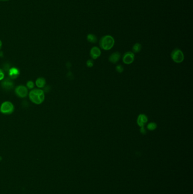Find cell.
I'll use <instances>...</instances> for the list:
<instances>
[{
    "mask_svg": "<svg viewBox=\"0 0 193 194\" xmlns=\"http://www.w3.org/2000/svg\"><path fill=\"white\" fill-rule=\"evenodd\" d=\"M29 97L32 102L37 105H40L43 102L45 99L44 92L42 89H33L30 93Z\"/></svg>",
    "mask_w": 193,
    "mask_h": 194,
    "instance_id": "obj_1",
    "label": "cell"
},
{
    "mask_svg": "<svg viewBox=\"0 0 193 194\" xmlns=\"http://www.w3.org/2000/svg\"><path fill=\"white\" fill-rule=\"evenodd\" d=\"M115 45V39L109 35L103 36L99 40L100 47L105 51L111 50Z\"/></svg>",
    "mask_w": 193,
    "mask_h": 194,
    "instance_id": "obj_2",
    "label": "cell"
},
{
    "mask_svg": "<svg viewBox=\"0 0 193 194\" xmlns=\"http://www.w3.org/2000/svg\"><path fill=\"white\" fill-rule=\"evenodd\" d=\"M171 56L172 60L176 63H181L184 60V55L179 48H175L172 51Z\"/></svg>",
    "mask_w": 193,
    "mask_h": 194,
    "instance_id": "obj_3",
    "label": "cell"
},
{
    "mask_svg": "<svg viewBox=\"0 0 193 194\" xmlns=\"http://www.w3.org/2000/svg\"><path fill=\"white\" fill-rule=\"evenodd\" d=\"M14 110V106L13 104L9 101H6L2 103L0 108L1 113L5 115H9L12 114Z\"/></svg>",
    "mask_w": 193,
    "mask_h": 194,
    "instance_id": "obj_4",
    "label": "cell"
},
{
    "mask_svg": "<svg viewBox=\"0 0 193 194\" xmlns=\"http://www.w3.org/2000/svg\"><path fill=\"white\" fill-rule=\"evenodd\" d=\"M15 94L21 98H25L28 95V89L25 86L20 85L15 89Z\"/></svg>",
    "mask_w": 193,
    "mask_h": 194,
    "instance_id": "obj_5",
    "label": "cell"
},
{
    "mask_svg": "<svg viewBox=\"0 0 193 194\" xmlns=\"http://www.w3.org/2000/svg\"><path fill=\"white\" fill-rule=\"evenodd\" d=\"M135 59V55L133 52L127 51L123 54V63L129 65L133 63Z\"/></svg>",
    "mask_w": 193,
    "mask_h": 194,
    "instance_id": "obj_6",
    "label": "cell"
},
{
    "mask_svg": "<svg viewBox=\"0 0 193 194\" xmlns=\"http://www.w3.org/2000/svg\"><path fill=\"white\" fill-rule=\"evenodd\" d=\"M1 86L4 90L9 91L14 88V82L10 78H6L3 80L1 83Z\"/></svg>",
    "mask_w": 193,
    "mask_h": 194,
    "instance_id": "obj_7",
    "label": "cell"
},
{
    "mask_svg": "<svg viewBox=\"0 0 193 194\" xmlns=\"http://www.w3.org/2000/svg\"><path fill=\"white\" fill-rule=\"evenodd\" d=\"M148 122V117L144 114H140L137 118V123L138 126L144 127Z\"/></svg>",
    "mask_w": 193,
    "mask_h": 194,
    "instance_id": "obj_8",
    "label": "cell"
},
{
    "mask_svg": "<svg viewBox=\"0 0 193 194\" xmlns=\"http://www.w3.org/2000/svg\"><path fill=\"white\" fill-rule=\"evenodd\" d=\"M101 55V50L98 47H93L90 50V56L92 60H96Z\"/></svg>",
    "mask_w": 193,
    "mask_h": 194,
    "instance_id": "obj_9",
    "label": "cell"
},
{
    "mask_svg": "<svg viewBox=\"0 0 193 194\" xmlns=\"http://www.w3.org/2000/svg\"><path fill=\"white\" fill-rule=\"evenodd\" d=\"M121 57V53L119 52H115L112 53L109 56L108 60L110 63L112 64H116L119 62V61L120 60Z\"/></svg>",
    "mask_w": 193,
    "mask_h": 194,
    "instance_id": "obj_10",
    "label": "cell"
},
{
    "mask_svg": "<svg viewBox=\"0 0 193 194\" xmlns=\"http://www.w3.org/2000/svg\"><path fill=\"white\" fill-rule=\"evenodd\" d=\"M20 72L17 68H11L9 70V76L10 79H15L19 76Z\"/></svg>",
    "mask_w": 193,
    "mask_h": 194,
    "instance_id": "obj_11",
    "label": "cell"
},
{
    "mask_svg": "<svg viewBox=\"0 0 193 194\" xmlns=\"http://www.w3.org/2000/svg\"><path fill=\"white\" fill-rule=\"evenodd\" d=\"M46 81L45 78L42 77L38 78L36 81V85L39 88H42L45 86Z\"/></svg>",
    "mask_w": 193,
    "mask_h": 194,
    "instance_id": "obj_12",
    "label": "cell"
},
{
    "mask_svg": "<svg viewBox=\"0 0 193 194\" xmlns=\"http://www.w3.org/2000/svg\"><path fill=\"white\" fill-rule=\"evenodd\" d=\"M87 40L88 42L91 43H96L98 42V38L96 36L93 34H89L87 36Z\"/></svg>",
    "mask_w": 193,
    "mask_h": 194,
    "instance_id": "obj_13",
    "label": "cell"
},
{
    "mask_svg": "<svg viewBox=\"0 0 193 194\" xmlns=\"http://www.w3.org/2000/svg\"><path fill=\"white\" fill-rule=\"evenodd\" d=\"M142 47L141 44L139 43H137L134 44V46H133V48H132L133 52L134 53H139L142 50Z\"/></svg>",
    "mask_w": 193,
    "mask_h": 194,
    "instance_id": "obj_14",
    "label": "cell"
},
{
    "mask_svg": "<svg viewBox=\"0 0 193 194\" xmlns=\"http://www.w3.org/2000/svg\"><path fill=\"white\" fill-rule=\"evenodd\" d=\"M157 127V124L155 122H150L147 126V128L149 131H154L156 129Z\"/></svg>",
    "mask_w": 193,
    "mask_h": 194,
    "instance_id": "obj_15",
    "label": "cell"
},
{
    "mask_svg": "<svg viewBox=\"0 0 193 194\" xmlns=\"http://www.w3.org/2000/svg\"><path fill=\"white\" fill-rule=\"evenodd\" d=\"M116 71L119 73H123V65H117L116 67Z\"/></svg>",
    "mask_w": 193,
    "mask_h": 194,
    "instance_id": "obj_16",
    "label": "cell"
},
{
    "mask_svg": "<svg viewBox=\"0 0 193 194\" xmlns=\"http://www.w3.org/2000/svg\"><path fill=\"white\" fill-rule=\"evenodd\" d=\"M86 65H87V67L88 68H92L94 65V60L92 59H90V60H88L86 62Z\"/></svg>",
    "mask_w": 193,
    "mask_h": 194,
    "instance_id": "obj_17",
    "label": "cell"
},
{
    "mask_svg": "<svg viewBox=\"0 0 193 194\" xmlns=\"http://www.w3.org/2000/svg\"><path fill=\"white\" fill-rule=\"evenodd\" d=\"M27 88H28L29 89H32L34 88V82L32 81H29L27 82Z\"/></svg>",
    "mask_w": 193,
    "mask_h": 194,
    "instance_id": "obj_18",
    "label": "cell"
},
{
    "mask_svg": "<svg viewBox=\"0 0 193 194\" xmlns=\"http://www.w3.org/2000/svg\"><path fill=\"white\" fill-rule=\"evenodd\" d=\"M5 78V73L4 71L0 69V81L3 80Z\"/></svg>",
    "mask_w": 193,
    "mask_h": 194,
    "instance_id": "obj_19",
    "label": "cell"
},
{
    "mask_svg": "<svg viewBox=\"0 0 193 194\" xmlns=\"http://www.w3.org/2000/svg\"><path fill=\"white\" fill-rule=\"evenodd\" d=\"M140 132L142 134H146L147 133V131L144 127H140Z\"/></svg>",
    "mask_w": 193,
    "mask_h": 194,
    "instance_id": "obj_20",
    "label": "cell"
},
{
    "mask_svg": "<svg viewBox=\"0 0 193 194\" xmlns=\"http://www.w3.org/2000/svg\"><path fill=\"white\" fill-rule=\"evenodd\" d=\"M4 69L5 71H9V70L10 69V68H9V65L8 64H6L5 65V66H4Z\"/></svg>",
    "mask_w": 193,
    "mask_h": 194,
    "instance_id": "obj_21",
    "label": "cell"
},
{
    "mask_svg": "<svg viewBox=\"0 0 193 194\" xmlns=\"http://www.w3.org/2000/svg\"><path fill=\"white\" fill-rule=\"evenodd\" d=\"M2 41L0 40V50H1V48H2Z\"/></svg>",
    "mask_w": 193,
    "mask_h": 194,
    "instance_id": "obj_22",
    "label": "cell"
},
{
    "mask_svg": "<svg viewBox=\"0 0 193 194\" xmlns=\"http://www.w3.org/2000/svg\"><path fill=\"white\" fill-rule=\"evenodd\" d=\"M10 0H0V1H2V2H6V1H9Z\"/></svg>",
    "mask_w": 193,
    "mask_h": 194,
    "instance_id": "obj_23",
    "label": "cell"
},
{
    "mask_svg": "<svg viewBox=\"0 0 193 194\" xmlns=\"http://www.w3.org/2000/svg\"><path fill=\"white\" fill-rule=\"evenodd\" d=\"M1 159H2V157H1V156H0V161H1Z\"/></svg>",
    "mask_w": 193,
    "mask_h": 194,
    "instance_id": "obj_24",
    "label": "cell"
}]
</instances>
